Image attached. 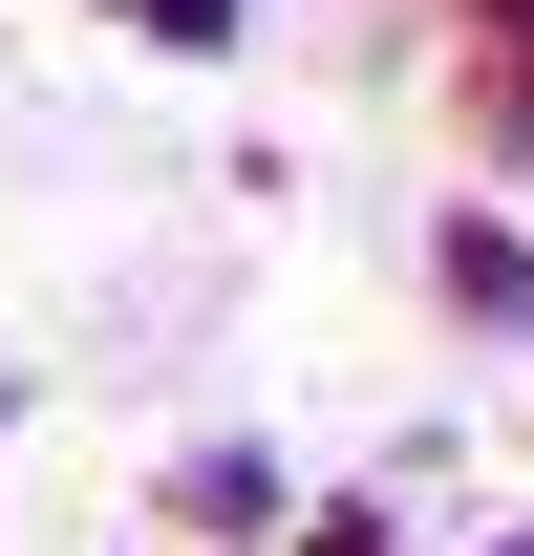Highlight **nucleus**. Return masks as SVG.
I'll return each instance as SVG.
<instances>
[{"label": "nucleus", "mask_w": 534, "mask_h": 556, "mask_svg": "<svg viewBox=\"0 0 534 556\" xmlns=\"http://www.w3.org/2000/svg\"><path fill=\"white\" fill-rule=\"evenodd\" d=\"M428 278H449V321L534 343V236H513V214H449V236H428Z\"/></svg>", "instance_id": "1"}, {"label": "nucleus", "mask_w": 534, "mask_h": 556, "mask_svg": "<svg viewBox=\"0 0 534 556\" xmlns=\"http://www.w3.org/2000/svg\"><path fill=\"white\" fill-rule=\"evenodd\" d=\"M171 514H193V535H278V450H193Z\"/></svg>", "instance_id": "2"}, {"label": "nucleus", "mask_w": 534, "mask_h": 556, "mask_svg": "<svg viewBox=\"0 0 534 556\" xmlns=\"http://www.w3.org/2000/svg\"><path fill=\"white\" fill-rule=\"evenodd\" d=\"M107 22H150V43H236L257 0H107Z\"/></svg>", "instance_id": "3"}, {"label": "nucleus", "mask_w": 534, "mask_h": 556, "mask_svg": "<svg viewBox=\"0 0 534 556\" xmlns=\"http://www.w3.org/2000/svg\"><path fill=\"white\" fill-rule=\"evenodd\" d=\"M492 22V108H534V0H470Z\"/></svg>", "instance_id": "4"}, {"label": "nucleus", "mask_w": 534, "mask_h": 556, "mask_svg": "<svg viewBox=\"0 0 534 556\" xmlns=\"http://www.w3.org/2000/svg\"><path fill=\"white\" fill-rule=\"evenodd\" d=\"M492 556H534V535H492Z\"/></svg>", "instance_id": "5"}, {"label": "nucleus", "mask_w": 534, "mask_h": 556, "mask_svg": "<svg viewBox=\"0 0 534 556\" xmlns=\"http://www.w3.org/2000/svg\"><path fill=\"white\" fill-rule=\"evenodd\" d=\"M0 407H22V386H0Z\"/></svg>", "instance_id": "6"}]
</instances>
